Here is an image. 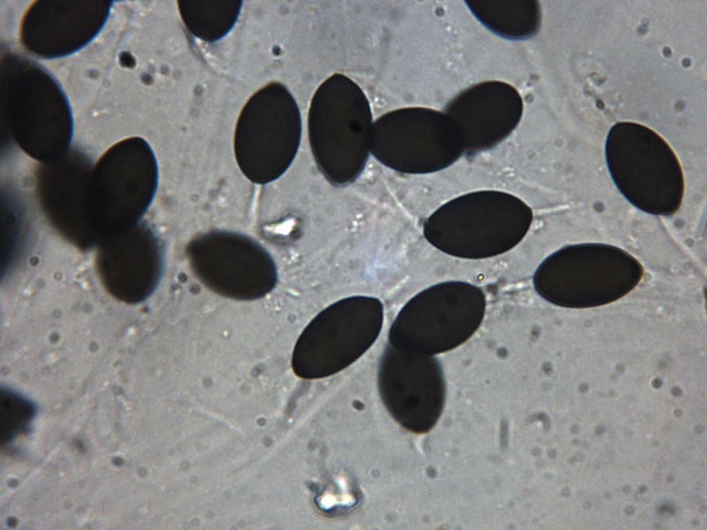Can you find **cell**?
I'll list each match as a JSON object with an SVG mask.
<instances>
[{
    "mask_svg": "<svg viewBox=\"0 0 707 530\" xmlns=\"http://www.w3.org/2000/svg\"><path fill=\"white\" fill-rule=\"evenodd\" d=\"M373 123L366 94L345 75L329 76L315 91L308 112L309 141L317 167L333 186H346L363 172Z\"/></svg>",
    "mask_w": 707,
    "mask_h": 530,
    "instance_id": "6da1fadb",
    "label": "cell"
},
{
    "mask_svg": "<svg viewBox=\"0 0 707 530\" xmlns=\"http://www.w3.org/2000/svg\"><path fill=\"white\" fill-rule=\"evenodd\" d=\"M643 269L626 251L604 244L564 247L546 258L533 284L548 302L564 308H587L621 298L641 281Z\"/></svg>",
    "mask_w": 707,
    "mask_h": 530,
    "instance_id": "7a4b0ae2",
    "label": "cell"
},
{
    "mask_svg": "<svg viewBox=\"0 0 707 530\" xmlns=\"http://www.w3.org/2000/svg\"><path fill=\"white\" fill-rule=\"evenodd\" d=\"M159 170L144 139L133 137L109 148L93 166L86 197V218L99 243L137 225L155 196Z\"/></svg>",
    "mask_w": 707,
    "mask_h": 530,
    "instance_id": "3957f363",
    "label": "cell"
},
{
    "mask_svg": "<svg viewBox=\"0 0 707 530\" xmlns=\"http://www.w3.org/2000/svg\"><path fill=\"white\" fill-rule=\"evenodd\" d=\"M605 155L610 175L632 205L649 214L670 215L681 205L682 170L668 143L650 128L635 122L610 129Z\"/></svg>",
    "mask_w": 707,
    "mask_h": 530,
    "instance_id": "277c9868",
    "label": "cell"
},
{
    "mask_svg": "<svg viewBox=\"0 0 707 530\" xmlns=\"http://www.w3.org/2000/svg\"><path fill=\"white\" fill-rule=\"evenodd\" d=\"M302 118L298 104L281 83L271 82L244 106L234 134V153L243 175L256 184L280 178L293 163L300 144Z\"/></svg>",
    "mask_w": 707,
    "mask_h": 530,
    "instance_id": "5b68a950",
    "label": "cell"
},
{
    "mask_svg": "<svg viewBox=\"0 0 707 530\" xmlns=\"http://www.w3.org/2000/svg\"><path fill=\"white\" fill-rule=\"evenodd\" d=\"M486 299L481 288L463 282L434 285L411 298L391 325V346L434 355L469 339L483 322Z\"/></svg>",
    "mask_w": 707,
    "mask_h": 530,
    "instance_id": "8992f818",
    "label": "cell"
},
{
    "mask_svg": "<svg viewBox=\"0 0 707 530\" xmlns=\"http://www.w3.org/2000/svg\"><path fill=\"white\" fill-rule=\"evenodd\" d=\"M382 303L369 297L338 301L308 324L295 346L291 365L304 379L333 375L358 360L374 344L382 324Z\"/></svg>",
    "mask_w": 707,
    "mask_h": 530,
    "instance_id": "52a82bcc",
    "label": "cell"
},
{
    "mask_svg": "<svg viewBox=\"0 0 707 530\" xmlns=\"http://www.w3.org/2000/svg\"><path fill=\"white\" fill-rule=\"evenodd\" d=\"M464 143L456 123L445 112L405 107L373 123L370 153L385 166L403 173H422L456 158Z\"/></svg>",
    "mask_w": 707,
    "mask_h": 530,
    "instance_id": "ba28073f",
    "label": "cell"
},
{
    "mask_svg": "<svg viewBox=\"0 0 707 530\" xmlns=\"http://www.w3.org/2000/svg\"><path fill=\"white\" fill-rule=\"evenodd\" d=\"M186 253L197 279L223 297L254 300L271 292L277 284V268L271 255L246 235L209 231L193 238Z\"/></svg>",
    "mask_w": 707,
    "mask_h": 530,
    "instance_id": "9c48e42d",
    "label": "cell"
},
{
    "mask_svg": "<svg viewBox=\"0 0 707 530\" xmlns=\"http://www.w3.org/2000/svg\"><path fill=\"white\" fill-rule=\"evenodd\" d=\"M378 384L385 406L405 429L423 434L436 425L444 408L445 382L434 355L391 346L381 360Z\"/></svg>",
    "mask_w": 707,
    "mask_h": 530,
    "instance_id": "30bf717a",
    "label": "cell"
},
{
    "mask_svg": "<svg viewBox=\"0 0 707 530\" xmlns=\"http://www.w3.org/2000/svg\"><path fill=\"white\" fill-rule=\"evenodd\" d=\"M164 248L142 222L107 237L97 245L96 271L106 290L126 304L140 303L155 291L164 271Z\"/></svg>",
    "mask_w": 707,
    "mask_h": 530,
    "instance_id": "8fae6325",
    "label": "cell"
},
{
    "mask_svg": "<svg viewBox=\"0 0 707 530\" xmlns=\"http://www.w3.org/2000/svg\"><path fill=\"white\" fill-rule=\"evenodd\" d=\"M93 166L87 161L61 157L37 171L39 202L51 226L81 251L97 246L86 218V197Z\"/></svg>",
    "mask_w": 707,
    "mask_h": 530,
    "instance_id": "7c38bea8",
    "label": "cell"
},
{
    "mask_svg": "<svg viewBox=\"0 0 707 530\" xmlns=\"http://www.w3.org/2000/svg\"><path fill=\"white\" fill-rule=\"evenodd\" d=\"M523 100L511 85L500 81L476 84L448 102L445 112L458 125L473 150L490 147L508 135L523 114Z\"/></svg>",
    "mask_w": 707,
    "mask_h": 530,
    "instance_id": "4fadbf2b",
    "label": "cell"
},
{
    "mask_svg": "<svg viewBox=\"0 0 707 530\" xmlns=\"http://www.w3.org/2000/svg\"><path fill=\"white\" fill-rule=\"evenodd\" d=\"M466 3L485 27L504 39H527L540 28L541 12L537 1H467Z\"/></svg>",
    "mask_w": 707,
    "mask_h": 530,
    "instance_id": "5bb4252c",
    "label": "cell"
},
{
    "mask_svg": "<svg viewBox=\"0 0 707 530\" xmlns=\"http://www.w3.org/2000/svg\"><path fill=\"white\" fill-rule=\"evenodd\" d=\"M242 1H178L183 23L194 37L206 42H215L233 28L240 14Z\"/></svg>",
    "mask_w": 707,
    "mask_h": 530,
    "instance_id": "9a60e30c",
    "label": "cell"
},
{
    "mask_svg": "<svg viewBox=\"0 0 707 530\" xmlns=\"http://www.w3.org/2000/svg\"><path fill=\"white\" fill-rule=\"evenodd\" d=\"M36 412L35 404L9 389L0 392V438L8 442L26 431Z\"/></svg>",
    "mask_w": 707,
    "mask_h": 530,
    "instance_id": "2e32d148",
    "label": "cell"
}]
</instances>
